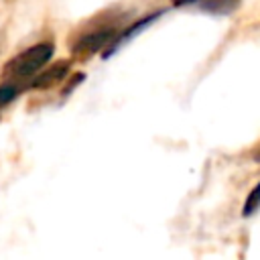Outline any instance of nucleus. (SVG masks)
<instances>
[{
	"mask_svg": "<svg viewBox=\"0 0 260 260\" xmlns=\"http://www.w3.org/2000/svg\"><path fill=\"white\" fill-rule=\"evenodd\" d=\"M189 2H199V0H175L177 6H183V4H189Z\"/></svg>",
	"mask_w": 260,
	"mask_h": 260,
	"instance_id": "obj_7",
	"label": "nucleus"
},
{
	"mask_svg": "<svg viewBox=\"0 0 260 260\" xmlns=\"http://www.w3.org/2000/svg\"><path fill=\"white\" fill-rule=\"evenodd\" d=\"M16 93H18V85L16 83H10V81H4L0 85V108L6 106L8 102H12L16 98Z\"/></svg>",
	"mask_w": 260,
	"mask_h": 260,
	"instance_id": "obj_5",
	"label": "nucleus"
},
{
	"mask_svg": "<svg viewBox=\"0 0 260 260\" xmlns=\"http://www.w3.org/2000/svg\"><path fill=\"white\" fill-rule=\"evenodd\" d=\"M69 73V61H57L53 65H49L47 69H43L32 81H30V87L32 89H49V87H55L57 83H61L65 79V75Z\"/></svg>",
	"mask_w": 260,
	"mask_h": 260,
	"instance_id": "obj_3",
	"label": "nucleus"
},
{
	"mask_svg": "<svg viewBox=\"0 0 260 260\" xmlns=\"http://www.w3.org/2000/svg\"><path fill=\"white\" fill-rule=\"evenodd\" d=\"M118 35V20L110 22H91V26L77 35V39L71 45V55L75 61H87L95 53H100L106 45L114 41Z\"/></svg>",
	"mask_w": 260,
	"mask_h": 260,
	"instance_id": "obj_2",
	"label": "nucleus"
},
{
	"mask_svg": "<svg viewBox=\"0 0 260 260\" xmlns=\"http://www.w3.org/2000/svg\"><path fill=\"white\" fill-rule=\"evenodd\" d=\"M236 6H238V0H211L205 4V8L211 12H230Z\"/></svg>",
	"mask_w": 260,
	"mask_h": 260,
	"instance_id": "obj_6",
	"label": "nucleus"
},
{
	"mask_svg": "<svg viewBox=\"0 0 260 260\" xmlns=\"http://www.w3.org/2000/svg\"><path fill=\"white\" fill-rule=\"evenodd\" d=\"M258 207H260V185H256V187L250 191V195L246 197V203H244V207H242V215H252Z\"/></svg>",
	"mask_w": 260,
	"mask_h": 260,
	"instance_id": "obj_4",
	"label": "nucleus"
},
{
	"mask_svg": "<svg viewBox=\"0 0 260 260\" xmlns=\"http://www.w3.org/2000/svg\"><path fill=\"white\" fill-rule=\"evenodd\" d=\"M254 160H260V144H258V150L254 152Z\"/></svg>",
	"mask_w": 260,
	"mask_h": 260,
	"instance_id": "obj_8",
	"label": "nucleus"
},
{
	"mask_svg": "<svg viewBox=\"0 0 260 260\" xmlns=\"http://www.w3.org/2000/svg\"><path fill=\"white\" fill-rule=\"evenodd\" d=\"M51 57H53V45H51V43L32 45V47H28L26 51L14 55V57L4 65L0 77H2V81L20 83V81L32 77Z\"/></svg>",
	"mask_w": 260,
	"mask_h": 260,
	"instance_id": "obj_1",
	"label": "nucleus"
}]
</instances>
